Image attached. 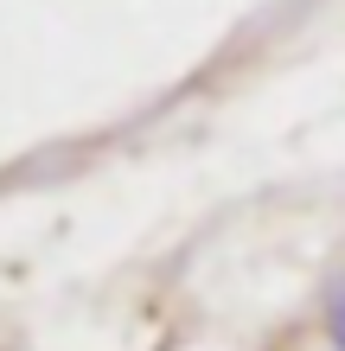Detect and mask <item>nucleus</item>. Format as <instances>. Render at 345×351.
<instances>
[{"instance_id": "obj_1", "label": "nucleus", "mask_w": 345, "mask_h": 351, "mask_svg": "<svg viewBox=\"0 0 345 351\" xmlns=\"http://www.w3.org/2000/svg\"><path fill=\"white\" fill-rule=\"evenodd\" d=\"M326 339H333V351H345V275H339L333 300H326Z\"/></svg>"}]
</instances>
